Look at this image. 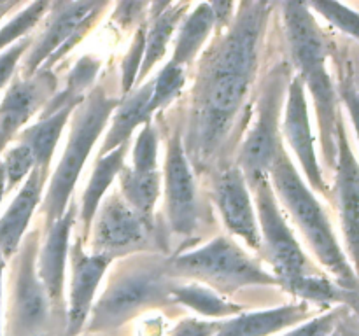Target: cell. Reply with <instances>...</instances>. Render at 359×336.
<instances>
[{
  "label": "cell",
  "instance_id": "obj_5",
  "mask_svg": "<svg viewBox=\"0 0 359 336\" xmlns=\"http://www.w3.org/2000/svg\"><path fill=\"white\" fill-rule=\"evenodd\" d=\"M119 102L121 98L109 97L104 86H97L84 97L79 108L74 112L69 144L42 203V212L48 223L46 230L51 227L65 214L67 203L76 188L77 177L90 156L91 147L104 132L105 122L109 121Z\"/></svg>",
  "mask_w": 359,
  "mask_h": 336
},
{
  "label": "cell",
  "instance_id": "obj_19",
  "mask_svg": "<svg viewBox=\"0 0 359 336\" xmlns=\"http://www.w3.org/2000/svg\"><path fill=\"white\" fill-rule=\"evenodd\" d=\"M46 178H48L46 175L34 168L27 177L25 186L0 219V255L4 259H9L16 254L23 233L27 231L28 223L41 202Z\"/></svg>",
  "mask_w": 359,
  "mask_h": 336
},
{
  "label": "cell",
  "instance_id": "obj_14",
  "mask_svg": "<svg viewBox=\"0 0 359 336\" xmlns=\"http://www.w3.org/2000/svg\"><path fill=\"white\" fill-rule=\"evenodd\" d=\"M214 200L230 233L241 237L255 251H259L262 240H259L258 219L252 209L248 182L237 164L217 172L214 182Z\"/></svg>",
  "mask_w": 359,
  "mask_h": 336
},
{
  "label": "cell",
  "instance_id": "obj_22",
  "mask_svg": "<svg viewBox=\"0 0 359 336\" xmlns=\"http://www.w3.org/2000/svg\"><path fill=\"white\" fill-rule=\"evenodd\" d=\"M130 144V142H128ZM128 144L116 147L109 154L98 158L97 167H95L93 175H91L90 182H88L86 189L83 195V206H81V223H83V238H88L91 233V224H93V217L97 214L98 206H100L102 198L105 196V191L111 188L112 181L116 175H119L121 168L125 167V156Z\"/></svg>",
  "mask_w": 359,
  "mask_h": 336
},
{
  "label": "cell",
  "instance_id": "obj_34",
  "mask_svg": "<svg viewBox=\"0 0 359 336\" xmlns=\"http://www.w3.org/2000/svg\"><path fill=\"white\" fill-rule=\"evenodd\" d=\"M309 9L318 10L332 24H335L340 31L351 35L353 38L358 37V14L356 10L342 6L337 2H311L307 4Z\"/></svg>",
  "mask_w": 359,
  "mask_h": 336
},
{
  "label": "cell",
  "instance_id": "obj_38",
  "mask_svg": "<svg viewBox=\"0 0 359 336\" xmlns=\"http://www.w3.org/2000/svg\"><path fill=\"white\" fill-rule=\"evenodd\" d=\"M149 7L147 4L140 2H126V4H118V10L114 13V18L123 24H128L135 20L140 14V10Z\"/></svg>",
  "mask_w": 359,
  "mask_h": 336
},
{
  "label": "cell",
  "instance_id": "obj_6",
  "mask_svg": "<svg viewBox=\"0 0 359 336\" xmlns=\"http://www.w3.org/2000/svg\"><path fill=\"white\" fill-rule=\"evenodd\" d=\"M167 275L170 279H195L224 294L251 286L279 284L228 237H216L196 251L175 255L167 261Z\"/></svg>",
  "mask_w": 359,
  "mask_h": 336
},
{
  "label": "cell",
  "instance_id": "obj_12",
  "mask_svg": "<svg viewBox=\"0 0 359 336\" xmlns=\"http://www.w3.org/2000/svg\"><path fill=\"white\" fill-rule=\"evenodd\" d=\"M165 196H167L168 227L177 237H191L200 227V200L196 192L195 172L189 167L182 147V130H175L168 139L165 161Z\"/></svg>",
  "mask_w": 359,
  "mask_h": 336
},
{
  "label": "cell",
  "instance_id": "obj_8",
  "mask_svg": "<svg viewBox=\"0 0 359 336\" xmlns=\"http://www.w3.org/2000/svg\"><path fill=\"white\" fill-rule=\"evenodd\" d=\"M256 206H258V227L262 248L266 261L276 270V279L287 293L294 294L302 282L318 270L312 268L307 255L302 251L300 244L294 238L293 231L287 226L277 200L273 198V189L270 178L265 177L252 186Z\"/></svg>",
  "mask_w": 359,
  "mask_h": 336
},
{
  "label": "cell",
  "instance_id": "obj_3",
  "mask_svg": "<svg viewBox=\"0 0 359 336\" xmlns=\"http://www.w3.org/2000/svg\"><path fill=\"white\" fill-rule=\"evenodd\" d=\"M269 178L272 181L270 184H273L279 198L283 200L286 209L293 216L294 223L307 237V241L311 244L319 261L326 266L328 272L337 276V284L340 287L356 293V273L347 262L346 254L337 241L328 216L319 205L318 200L314 198V195L309 191L307 186L304 184L293 161L286 154L284 146L280 147L272 167H270Z\"/></svg>",
  "mask_w": 359,
  "mask_h": 336
},
{
  "label": "cell",
  "instance_id": "obj_1",
  "mask_svg": "<svg viewBox=\"0 0 359 336\" xmlns=\"http://www.w3.org/2000/svg\"><path fill=\"white\" fill-rule=\"evenodd\" d=\"M272 4L242 2L203 52L191 90L182 147L198 175L221 172L249 121Z\"/></svg>",
  "mask_w": 359,
  "mask_h": 336
},
{
  "label": "cell",
  "instance_id": "obj_40",
  "mask_svg": "<svg viewBox=\"0 0 359 336\" xmlns=\"http://www.w3.org/2000/svg\"><path fill=\"white\" fill-rule=\"evenodd\" d=\"M4 192H6V178H4V170L2 164H0V203H2Z\"/></svg>",
  "mask_w": 359,
  "mask_h": 336
},
{
  "label": "cell",
  "instance_id": "obj_33",
  "mask_svg": "<svg viewBox=\"0 0 359 336\" xmlns=\"http://www.w3.org/2000/svg\"><path fill=\"white\" fill-rule=\"evenodd\" d=\"M133 170L142 174L158 170V133L153 122H146L137 136L133 147Z\"/></svg>",
  "mask_w": 359,
  "mask_h": 336
},
{
  "label": "cell",
  "instance_id": "obj_21",
  "mask_svg": "<svg viewBox=\"0 0 359 336\" xmlns=\"http://www.w3.org/2000/svg\"><path fill=\"white\" fill-rule=\"evenodd\" d=\"M151 93H153V80L144 83L135 91H130L126 98H121L118 112L114 114L111 132L107 133L104 146L100 149V156H104L105 153H111L123 144H128L130 136L137 126L142 125V122L144 125L151 122V115L147 112Z\"/></svg>",
  "mask_w": 359,
  "mask_h": 336
},
{
  "label": "cell",
  "instance_id": "obj_36",
  "mask_svg": "<svg viewBox=\"0 0 359 336\" xmlns=\"http://www.w3.org/2000/svg\"><path fill=\"white\" fill-rule=\"evenodd\" d=\"M32 46V38L30 37H23V41L14 42L7 51H4L0 55V88L6 86L7 80L13 77V74L16 72V66L20 63L21 56L25 55L27 49H30Z\"/></svg>",
  "mask_w": 359,
  "mask_h": 336
},
{
  "label": "cell",
  "instance_id": "obj_25",
  "mask_svg": "<svg viewBox=\"0 0 359 336\" xmlns=\"http://www.w3.org/2000/svg\"><path fill=\"white\" fill-rule=\"evenodd\" d=\"M214 28V14L210 9V4H198L191 13L186 16L184 23H182L181 30H179L177 41H175L174 56H172L170 63L184 69L196 52L202 49L205 44L207 37L210 35Z\"/></svg>",
  "mask_w": 359,
  "mask_h": 336
},
{
  "label": "cell",
  "instance_id": "obj_20",
  "mask_svg": "<svg viewBox=\"0 0 359 336\" xmlns=\"http://www.w3.org/2000/svg\"><path fill=\"white\" fill-rule=\"evenodd\" d=\"M309 315L311 310L305 303L242 314L230 321L219 322L214 336H270L291 326H297Z\"/></svg>",
  "mask_w": 359,
  "mask_h": 336
},
{
  "label": "cell",
  "instance_id": "obj_24",
  "mask_svg": "<svg viewBox=\"0 0 359 336\" xmlns=\"http://www.w3.org/2000/svg\"><path fill=\"white\" fill-rule=\"evenodd\" d=\"M72 111L74 107H65L53 112V114L41 115V119L34 126L25 130L20 135V142L27 146L34 156L35 168L46 177L49 175V163H51V158L55 154L56 144H58L63 126H65Z\"/></svg>",
  "mask_w": 359,
  "mask_h": 336
},
{
  "label": "cell",
  "instance_id": "obj_37",
  "mask_svg": "<svg viewBox=\"0 0 359 336\" xmlns=\"http://www.w3.org/2000/svg\"><path fill=\"white\" fill-rule=\"evenodd\" d=\"M219 322H207L200 318H184L177 324L170 336H214Z\"/></svg>",
  "mask_w": 359,
  "mask_h": 336
},
{
  "label": "cell",
  "instance_id": "obj_13",
  "mask_svg": "<svg viewBox=\"0 0 359 336\" xmlns=\"http://www.w3.org/2000/svg\"><path fill=\"white\" fill-rule=\"evenodd\" d=\"M56 79L51 70L39 69L32 77H16L0 104V154L21 126L53 98Z\"/></svg>",
  "mask_w": 359,
  "mask_h": 336
},
{
  "label": "cell",
  "instance_id": "obj_2",
  "mask_svg": "<svg viewBox=\"0 0 359 336\" xmlns=\"http://www.w3.org/2000/svg\"><path fill=\"white\" fill-rule=\"evenodd\" d=\"M280 9L291 63L297 66L298 77L314 98L325 163L326 167H333L337 163V125L340 118L337 114L335 86L326 70L328 38L307 4L284 2L280 4Z\"/></svg>",
  "mask_w": 359,
  "mask_h": 336
},
{
  "label": "cell",
  "instance_id": "obj_35",
  "mask_svg": "<svg viewBox=\"0 0 359 336\" xmlns=\"http://www.w3.org/2000/svg\"><path fill=\"white\" fill-rule=\"evenodd\" d=\"M144 46H146V28H139L135 34L132 46L123 59V77H121V91L123 94H128L132 88L135 86L137 76H139L140 63L144 56Z\"/></svg>",
  "mask_w": 359,
  "mask_h": 336
},
{
  "label": "cell",
  "instance_id": "obj_18",
  "mask_svg": "<svg viewBox=\"0 0 359 336\" xmlns=\"http://www.w3.org/2000/svg\"><path fill=\"white\" fill-rule=\"evenodd\" d=\"M76 203H70L62 217L48 227L44 247L39 259V279L53 304H62L63 273H65V259L69 254V238L76 220Z\"/></svg>",
  "mask_w": 359,
  "mask_h": 336
},
{
  "label": "cell",
  "instance_id": "obj_23",
  "mask_svg": "<svg viewBox=\"0 0 359 336\" xmlns=\"http://www.w3.org/2000/svg\"><path fill=\"white\" fill-rule=\"evenodd\" d=\"M188 7V4H160L158 7L160 10L153 14V23L147 28L142 63L135 83H142L149 76L153 66L163 58L175 27L182 20Z\"/></svg>",
  "mask_w": 359,
  "mask_h": 336
},
{
  "label": "cell",
  "instance_id": "obj_15",
  "mask_svg": "<svg viewBox=\"0 0 359 336\" xmlns=\"http://www.w3.org/2000/svg\"><path fill=\"white\" fill-rule=\"evenodd\" d=\"M284 139L290 142L297 154L298 161L307 174L309 182L314 189L326 195V184L319 168L318 158L314 149V136H312L311 121H309L307 98H305V86L300 77H293L287 86V105L286 115L283 125Z\"/></svg>",
  "mask_w": 359,
  "mask_h": 336
},
{
  "label": "cell",
  "instance_id": "obj_4",
  "mask_svg": "<svg viewBox=\"0 0 359 336\" xmlns=\"http://www.w3.org/2000/svg\"><path fill=\"white\" fill-rule=\"evenodd\" d=\"M175 280L167 275V261L151 255L119 270L109 280L104 294L91 307L88 332L112 331L146 308L172 304L170 289Z\"/></svg>",
  "mask_w": 359,
  "mask_h": 336
},
{
  "label": "cell",
  "instance_id": "obj_11",
  "mask_svg": "<svg viewBox=\"0 0 359 336\" xmlns=\"http://www.w3.org/2000/svg\"><path fill=\"white\" fill-rule=\"evenodd\" d=\"M35 237L37 233L34 231L25 240L14 272L11 324L18 336H41L53 314V303L35 272L39 247V238Z\"/></svg>",
  "mask_w": 359,
  "mask_h": 336
},
{
  "label": "cell",
  "instance_id": "obj_32",
  "mask_svg": "<svg viewBox=\"0 0 359 336\" xmlns=\"http://www.w3.org/2000/svg\"><path fill=\"white\" fill-rule=\"evenodd\" d=\"M51 4L49 2H37L30 4L25 10H21L18 16H14L9 23L4 28H0V49L9 46L11 42H14L16 38L23 37L27 31H30L34 28L35 23H39L42 16L46 14V10L49 9Z\"/></svg>",
  "mask_w": 359,
  "mask_h": 336
},
{
  "label": "cell",
  "instance_id": "obj_29",
  "mask_svg": "<svg viewBox=\"0 0 359 336\" xmlns=\"http://www.w3.org/2000/svg\"><path fill=\"white\" fill-rule=\"evenodd\" d=\"M98 69H100V62L91 56H84L77 62L76 69L70 72L69 79H67V88L60 94L53 97L51 100L46 104L42 108V115L53 114V112L60 111L65 107L76 108L81 102L84 100V91L91 86L95 76H97Z\"/></svg>",
  "mask_w": 359,
  "mask_h": 336
},
{
  "label": "cell",
  "instance_id": "obj_17",
  "mask_svg": "<svg viewBox=\"0 0 359 336\" xmlns=\"http://www.w3.org/2000/svg\"><path fill=\"white\" fill-rule=\"evenodd\" d=\"M337 202H339L340 217H342L344 233L353 259L358 251V196L359 177L358 161L347 140L342 119L337 125Z\"/></svg>",
  "mask_w": 359,
  "mask_h": 336
},
{
  "label": "cell",
  "instance_id": "obj_28",
  "mask_svg": "<svg viewBox=\"0 0 359 336\" xmlns=\"http://www.w3.org/2000/svg\"><path fill=\"white\" fill-rule=\"evenodd\" d=\"M284 336H359L358 314L353 308L342 304L312 318L311 322L297 326Z\"/></svg>",
  "mask_w": 359,
  "mask_h": 336
},
{
  "label": "cell",
  "instance_id": "obj_7",
  "mask_svg": "<svg viewBox=\"0 0 359 336\" xmlns=\"http://www.w3.org/2000/svg\"><path fill=\"white\" fill-rule=\"evenodd\" d=\"M290 83L291 70L286 63L273 66L263 83L258 100V118L242 142L237 158V167L248 182V188H252L258 181L269 177L270 167L283 147L279 118Z\"/></svg>",
  "mask_w": 359,
  "mask_h": 336
},
{
  "label": "cell",
  "instance_id": "obj_27",
  "mask_svg": "<svg viewBox=\"0 0 359 336\" xmlns=\"http://www.w3.org/2000/svg\"><path fill=\"white\" fill-rule=\"evenodd\" d=\"M174 303L184 304L205 317H231V315L242 314L241 304L226 301L224 298L217 296L209 287L198 286V284H175L170 289Z\"/></svg>",
  "mask_w": 359,
  "mask_h": 336
},
{
  "label": "cell",
  "instance_id": "obj_30",
  "mask_svg": "<svg viewBox=\"0 0 359 336\" xmlns=\"http://www.w3.org/2000/svg\"><path fill=\"white\" fill-rule=\"evenodd\" d=\"M186 76L184 69L177 65H172L170 62L160 70L156 79L153 80V93H151L149 105H147V112L153 115L154 112L160 108L167 107L172 100L177 98L181 90L184 88Z\"/></svg>",
  "mask_w": 359,
  "mask_h": 336
},
{
  "label": "cell",
  "instance_id": "obj_10",
  "mask_svg": "<svg viewBox=\"0 0 359 336\" xmlns=\"http://www.w3.org/2000/svg\"><path fill=\"white\" fill-rule=\"evenodd\" d=\"M95 216L97 219L91 241L93 254L112 261L118 255L149 251L158 241L153 220L140 216L118 192H111Z\"/></svg>",
  "mask_w": 359,
  "mask_h": 336
},
{
  "label": "cell",
  "instance_id": "obj_9",
  "mask_svg": "<svg viewBox=\"0 0 359 336\" xmlns=\"http://www.w3.org/2000/svg\"><path fill=\"white\" fill-rule=\"evenodd\" d=\"M105 2H56L51 4V20L25 59L21 77H32L39 69L51 70L95 24Z\"/></svg>",
  "mask_w": 359,
  "mask_h": 336
},
{
  "label": "cell",
  "instance_id": "obj_39",
  "mask_svg": "<svg viewBox=\"0 0 359 336\" xmlns=\"http://www.w3.org/2000/svg\"><path fill=\"white\" fill-rule=\"evenodd\" d=\"M6 266V259L0 255V336H2V273Z\"/></svg>",
  "mask_w": 359,
  "mask_h": 336
},
{
  "label": "cell",
  "instance_id": "obj_31",
  "mask_svg": "<svg viewBox=\"0 0 359 336\" xmlns=\"http://www.w3.org/2000/svg\"><path fill=\"white\" fill-rule=\"evenodd\" d=\"M0 164H2L4 178H6V191H11V189L16 188L35 168V161L30 149L27 146H23L21 142L4 156Z\"/></svg>",
  "mask_w": 359,
  "mask_h": 336
},
{
  "label": "cell",
  "instance_id": "obj_26",
  "mask_svg": "<svg viewBox=\"0 0 359 336\" xmlns=\"http://www.w3.org/2000/svg\"><path fill=\"white\" fill-rule=\"evenodd\" d=\"M119 182H121L123 200L140 216L153 220L154 205H156L161 189L160 172L142 174V172H135L133 168L123 167L119 172Z\"/></svg>",
  "mask_w": 359,
  "mask_h": 336
},
{
  "label": "cell",
  "instance_id": "obj_16",
  "mask_svg": "<svg viewBox=\"0 0 359 336\" xmlns=\"http://www.w3.org/2000/svg\"><path fill=\"white\" fill-rule=\"evenodd\" d=\"M70 262H72V284H70L69 318L63 336H77L83 331L91 312L97 287L104 273L107 272L111 259L98 254H86L83 251V240H76L70 248Z\"/></svg>",
  "mask_w": 359,
  "mask_h": 336
}]
</instances>
